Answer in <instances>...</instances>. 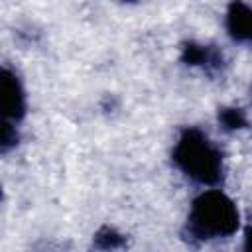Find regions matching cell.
I'll list each match as a JSON object with an SVG mask.
<instances>
[{
    "mask_svg": "<svg viewBox=\"0 0 252 252\" xmlns=\"http://www.w3.org/2000/svg\"><path fill=\"white\" fill-rule=\"evenodd\" d=\"M238 228V209L220 191L209 189L201 193L189 211L187 232L197 240L226 238Z\"/></svg>",
    "mask_w": 252,
    "mask_h": 252,
    "instance_id": "obj_2",
    "label": "cell"
},
{
    "mask_svg": "<svg viewBox=\"0 0 252 252\" xmlns=\"http://www.w3.org/2000/svg\"><path fill=\"white\" fill-rule=\"evenodd\" d=\"M94 246H98V248H120V246H124V236L118 234L116 230L104 226V228H100L96 232Z\"/></svg>",
    "mask_w": 252,
    "mask_h": 252,
    "instance_id": "obj_6",
    "label": "cell"
},
{
    "mask_svg": "<svg viewBox=\"0 0 252 252\" xmlns=\"http://www.w3.org/2000/svg\"><path fill=\"white\" fill-rule=\"evenodd\" d=\"M2 116L8 124H18L26 114V91L20 77L8 67L2 69Z\"/></svg>",
    "mask_w": 252,
    "mask_h": 252,
    "instance_id": "obj_3",
    "label": "cell"
},
{
    "mask_svg": "<svg viewBox=\"0 0 252 252\" xmlns=\"http://www.w3.org/2000/svg\"><path fill=\"white\" fill-rule=\"evenodd\" d=\"M219 122L226 130H236V128H242L246 124V118H244L240 108H222L219 112Z\"/></svg>",
    "mask_w": 252,
    "mask_h": 252,
    "instance_id": "obj_7",
    "label": "cell"
},
{
    "mask_svg": "<svg viewBox=\"0 0 252 252\" xmlns=\"http://www.w3.org/2000/svg\"><path fill=\"white\" fill-rule=\"evenodd\" d=\"M122 2H134V0H122Z\"/></svg>",
    "mask_w": 252,
    "mask_h": 252,
    "instance_id": "obj_9",
    "label": "cell"
},
{
    "mask_svg": "<svg viewBox=\"0 0 252 252\" xmlns=\"http://www.w3.org/2000/svg\"><path fill=\"white\" fill-rule=\"evenodd\" d=\"M181 59L187 65H195V67H203L207 71H219L222 67V53L215 47L209 45H197V43H187L183 47V55Z\"/></svg>",
    "mask_w": 252,
    "mask_h": 252,
    "instance_id": "obj_5",
    "label": "cell"
},
{
    "mask_svg": "<svg viewBox=\"0 0 252 252\" xmlns=\"http://www.w3.org/2000/svg\"><path fill=\"white\" fill-rule=\"evenodd\" d=\"M246 248L252 250V228H248V232H246Z\"/></svg>",
    "mask_w": 252,
    "mask_h": 252,
    "instance_id": "obj_8",
    "label": "cell"
},
{
    "mask_svg": "<svg viewBox=\"0 0 252 252\" xmlns=\"http://www.w3.org/2000/svg\"><path fill=\"white\" fill-rule=\"evenodd\" d=\"M173 161L189 179L201 185H217L222 179V154L199 128H187L179 136Z\"/></svg>",
    "mask_w": 252,
    "mask_h": 252,
    "instance_id": "obj_1",
    "label": "cell"
},
{
    "mask_svg": "<svg viewBox=\"0 0 252 252\" xmlns=\"http://www.w3.org/2000/svg\"><path fill=\"white\" fill-rule=\"evenodd\" d=\"M226 30L234 41L252 43V8L242 0H232L226 10Z\"/></svg>",
    "mask_w": 252,
    "mask_h": 252,
    "instance_id": "obj_4",
    "label": "cell"
}]
</instances>
